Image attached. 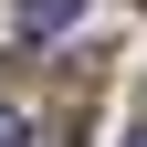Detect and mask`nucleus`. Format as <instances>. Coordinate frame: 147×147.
I'll list each match as a JSON object with an SVG mask.
<instances>
[{
	"label": "nucleus",
	"mask_w": 147,
	"mask_h": 147,
	"mask_svg": "<svg viewBox=\"0 0 147 147\" xmlns=\"http://www.w3.org/2000/svg\"><path fill=\"white\" fill-rule=\"evenodd\" d=\"M74 11H84V0H21V32H32V42H53Z\"/></svg>",
	"instance_id": "1"
},
{
	"label": "nucleus",
	"mask_w": 147,
	"mask_h": 147,
	"mask_svg": "<svg viewBox=\"0 0 147 147\" xmlns=\"http://www.w3.org/2000/svg\"><path fill=\"white\" fill-rule=\"evenodd\" d=\"M0 147H32V116L21 105H0Z\"/></svg>",
	"instance_id": "2"
},
{
	"label": "nucleus",
	"mask_w": 147,
	"mask_h": 147,
	"mask_svg": "<svg viewBox=\"0 0 147 147\" xmlns=\"http://www.w3.org/2000/svg\"><path fill=\"white\" fill-rule=\"evenodd\" d=\"M126 147H147V126H137V137H126Z\"/></svg>",
	"instance_id": "3"
}]
</instances>
